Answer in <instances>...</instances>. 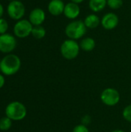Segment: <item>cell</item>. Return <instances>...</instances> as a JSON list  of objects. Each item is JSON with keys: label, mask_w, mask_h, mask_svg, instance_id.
Instances as JSON below:
<instances>
[{"label": "cell", "mask_w": 131, "mask_h": 132, "mask_svg": "<svg viewBox=\"0 0 131 132\" xmlns=\"http://www.w3.org/2000/svg\"><path fill=\"white\" fill-rule=\"evenodd\" d=\"M21 67L20 58L13 53L5 55L0 61V70L3 75L12 76L15 74Z\"/></svg>", "instance_id": "cell-1"}, {"label": "cell", "mask_w": 131, "mask_h": 132, "mask_svg": "<svg viewBox=\"0 0 131 132\" xmlns=\"http://www.w3.org/2000/svg\"><path fill=\"white\" fill-rule=\"evenodd\" d=\"M73 132H90L87 126H85L82 124L78 125L76 126H75V128H73Z\"/></svg>", "instance_id": "cell-21"}, {"label": "cell", "mask_w": 131, "mask_h": 132, "mask_svg": "<svg viewBox=\"0 0 131 132\" xmlns=\"http://www.w3.org/2000/svg\"><path fill=\"white\" fill-rule=\"evenodd\" d=\"M46 29L42 26H35L32 30V36L37 39H41L46 36Z\"/></svg>", "instance_id": "cell-16"}, {"label": "cell", "mask_w": 131, "mask_h": 132, "mask_svg": "<svg viewBox=\"0 0 131 132\" xmlns=\"http://www.w3.org/2000/svg\"><path fill=\"white\" fill-rule=\"evenodd\" d=\"M12 121L7 116L2 117L0 118V130L2 131H8L11 128Z\"/></svg>", "instance_id": "cell-17"}, {"label": "cell", "mask_w": 131, "mask_h": 132, "mask_svg": "<svg viewBox=\"0 0 131 132\" xmlns=\"http://www.w3.org/2000/svg\"><path fill=\"white\" fill-rule=\"evenodd\" d=\"M91 121H92L91 117L89 114H86L81 118V124L85 126H87L91 123Z\"/></svg>", "instance_id": "cell-22"}, {"label": "cell", "mask_w": 131, "mask_h": 132, "mask_svg": "<svg viewBox=\"0 0 131 132\" xmlns=\"http://www.w3.org/2000/svg\"><path fill=\"white\" fill-rule=\"evenodd\" d=\"M46 19V13L40 8L33 9L29 15V21L33 26H41Z\"/></svg>", "instance_id": "cell-10"}, {"label": "cell", "mask_w": 131, "mask_h": 132, "mask_svg": "<svg viewBox=\"0 0 131 132\" xmlns=\"http://www.w3.org/2000/svg\"><path fill=\"white\" fill-rule=\"evenodd\" d=\"M5 116L9 118L12 121H19L23 120L27 114L25 106L20 101H12L5 108Z\"/></svg>", "instance_id": "cell-2"}, {"label": "cell", "mask_w": 131, "mask_h": 132, "mask_svg": "<svg viewBox=\"0 0 131 132\" xmlns=\"http://www.w3.org/2000/svg\"><path fill=\"white\" fill-rule=\"evenodd\" d=\"M17 41L15 36L10 33L0 35V52L2 53H11L16 47Z\"/></svg>", "instance_id": "cell-8"}, {"label": "cell", "mask_w": 131, "mask_h": 132, "mask_svg": "<svg viewBox=\"0 0 131 132\" xmlns=\"http://www.w3.org/2000/svg\"><path fill=\"white\" fill-rule=\"evenodd\" d=\"M100 24L105 29L112 30L115 29L119 24L118 15L113 12H108L103 16Z\"/></svg>", "instance_id": "cell-9"}, {"label": "cell", "mask_w": 131, "mask_h": 132, "mask_svg": "<svg viewBox=\"0 0 131 132\" xmlns=\"http://www.w3.org/2000/svg\"><path fill=\"white\" fill-rule=\"evenodd\" d=\"M84 0H70V2H74V3H76V4H80V3H82Z\"/></svg>", "instance_id": "cell-25"}, {"label": "cell", "mask_w": 131, "mask_h": 132, "mask_svg": "<svg viewBox=\"0 0 131 132\" xmlns=\"http://www.w3.org/2000/svg\"><path fill=\"white\" fill-rule=\"evenodd\" d=\"M8 29V23L4 18L0 19V35L5 34Z\"/></svg>", "instance_id": "cell-20"}, {"label": "cell", "mask_w": 131, "mask_h": 132, "mask_svg": "<svg viewBox=\"0 0 131 132\" xmlns=\"http://www.w3.org/2000/svg\"><path fill=\"white\" fill-rule=\"evenodd\" d=\"M8 1H9V2H11V1H13V0H8Z\"/></svg>", "instance_id": "cell-27"}, {"label": "cell", "mask_w": 131, "mask_h": 132, "mask_svg": "<svg viewBox=\"0 0 131 132\" xmlns=\"http://www.w3.org/2000/svg\"><path fill=\"white\" fill-rule=\"evenodd\" d=\"M63 14L67 19L75 20L80 14V7L79 4L72 2L66 3L65 5Z\"/></svg>", "instance_id": "cell-11"}, {"label": "cell", "mask_w": 131, "mask_h": 132, "mask_svg": "<svg viewBox=\"0 0 131 132\" xmlns=\"http://www.w3.org/2000/svg\"><path fill=\"white\" fill-rule=\"evenodd\" d=\"M7 13L12 19L19 21L25 15V7L21 1L13 0L7 6Z\"/></svg>", "instance_id": "cell-5"}, {"label": "cell", "mask_w": 131, "mask_h": 132, "mask_svg": "<svg viewBox=\"0 0 131 132\" xmlns=\"http://www.w3.org/2000/svg\"><path fill=\"white\" fill-rule=\"evenodd\" d=\"M32 28L33 26L29 21V19H22L17 21L16 23L14 25L13 27L14 36L20 39L26 38L32 34Z\"/></svg>", "instance_id": "cell-6"}, {"label": "cell", "mask_w": 131, "mask_h": 132, "mask_svg": "<svg viewBox=\"0 0 131 132\" xmlns=\"http://www.w3.org/2000/svg\"><path fill=\"white\" fill-rule=\"evenodd\" d=\"M3 15H4V7L2 5V3H0V19L2 18Z\"/></svg>", "instance_id": "cell-24"}, {"label": "cell", "mask_w": 131, "mask_h": 132, "mask_svg": "<svg viewBox=\"0 0 131 132\" xmlns=\"http://www.w3.org/2000/svg\"><path fill=\"white\" fill-rule=\"evenodd\" d=\"M86 26L82 20H73L65 29V34L68 39L77 40L83 38L86 33Z\"/></svg>", "instance_id": "cell-3"}, {"label": "cell", "mask_w": 131, "mask_h": 132, "mask_svg": "<svg viewBox=\"0 0 131 132\" xmlns=\"http://www.w3.org/2000/svg\"><path fill=\"white\" fill-rule=\"evenodd\" d=\"M122 114L124 120L131 123V104H129L126 108H124Z\"/></svg>", "instance_id": "cell-19"}, {"label": "cell", "mask_w": 131, "mask_h": 132, "mask_svg": "<svg viewBox=\"0 0 131 132\" xmlns=\"http://www.w3.org/2000/svg\"><path fill=\"white\" fill-rule=\"evenodd\" d=\"M123 4V0H107V5L111 9H118L122 7Z\"/></svg>", "instance_id": "cell-18"}, {"label": "cell", "mask_w": 131, "mask_h": 132, "mask_svg": "<svg viewBox=\"0 0 131 132\" xmlns=\"http://www.w3.org/2000/svg\"><path fill=\"white\" fill-rule=\"evenodd\" d=\"M80 46L82 50L85 52H90L94 50L96 46V42L91 37H85L81 39Z\"/></svg>", "instance_id": "cell-15"}, {"label": "cell", "mask_w": 131, "mask_h": 132, "mask_svg": "<svg viewBox=\"0 0 131 132\" xmlns=\"http://www.w3.org/2000/svg\"><path fill=\"white\" fill-rule=\"evenodd\" d=\"M111 132H126V131H123V130L117 129V130H114V131H111Z\"/></svg>", "instance_id": "cell-26"}, {"label": "cell", "mask_w": 131, "mask_h": 132, "mask_svg": "<svg viewBox=\"0 0 131 132\" xmlns=\"http://www.w3.org/2000/svg\"><path fill=\"white\" fill-rule=\"evenodd\" d=\"M83 22L87 29H95L100 26L101 23V19H100L97 15L93 13L86 16Z\"/></svg>", "instance_id": "cell-13"}, {"label": "cell", "mask_w": 131, "mask_h": 132, "mask_svg": "<svg viewBox=\"0 0 131 132\" xmlns=\"http://www.w3.org/2000/svg\"><path fill=\"white\" fill-rule=\"evenodd\" d=\"M5 77L2 75V74H0V89L2 88L5 85Z\"/></svg>", "instance_id": "cell-23"}, {"label": "cell", "mask_w": 131, "mask_h": 132, "mask_svg": "<svg viewBox=\"0 0 131 132\" xmlns=\"http://www.w3.org/2000/svg\"><path fill=\"white\" fill-rule=\"evenodd\" d=\"M65 5L63 0H51L48 4V11L54 16L59 15L63 13Z\"/></svg>", "instance_id": "cell-12"}, {"label": "cell", "mask_w": 131, "mask_h": 132, "mask_svg": "<svg viewBox=\"0 0 131 132\" xmlns=\"http://www.w3.org/2000/svg\"><path fill=\"white\" fill-rule=\"evenodd\" d=\"M107 5V0H90L89 7L93 12L103 11Z\"/></svg>", "instance_id": "cell-14"}, {"label": "cell", "mask_w": 131, "mask_h": 132, "mask_svg": "<svg viewBox=\"0 0 131 132\" xmlns=\"http://www.w3.org/2000/svg\"><path fill=\"white\" fill-rule=\"evenodd\" d=\"M101 101L107 106L113 107L117 105L120 100V95L119 91L112 87L104 89L100 95Z\"/></svg>", "instance_id": "cell-7"}, {"label": "cell", "mask_w": 131, "mask_h": 132, "mask_svg": "<svg viewBox=\"0 0 131 132\" xmlns=\"http://www.w3.org/2000/svg\"><path fill=\"white\" fill-rule=\"evenodd\" d=\"M80 43L76 40L73 39H66L60 46V53L63 58L68 60H72L76 58L80 53Z\"/></svg>", "instance_id": "cell-4"}]
</instances>
